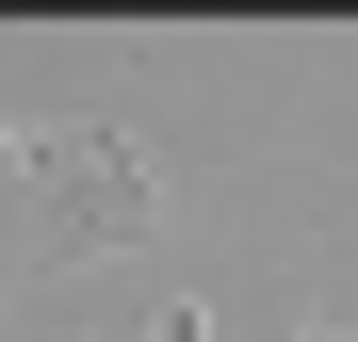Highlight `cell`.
Listing matches in <instances>:
<instances>
[{
  "label": "cell",
  "mask_w": 358,
  "mask_h": 342,
  "mask_svg": "<svg viewBox=\"0 0 358 342\" xmlns=\"http://www.w3.org/2000/svg\"><path fill=\"white\" fill-rule=\"evenodd\" d=\"M49 163H66V196H49V245H131V228H147V180H131V147H114V131H82V147H49Z\"/></svg>",
  "instance_id": "1"
},
{
  "label": "cell",
  "mask_w": 358,
  "mask_h": 342,
  "mask_svg": "<svg viewBox=\"0 0 358 342\" xmlns=\"http://www.w3.org/2000/svg\"><path fill=\"white\" fill-rule=\"evenodd\" d=\"M310 342H342V326H310Z\"/></svg>",
  "instance_id": "2"
}]
</instances>
